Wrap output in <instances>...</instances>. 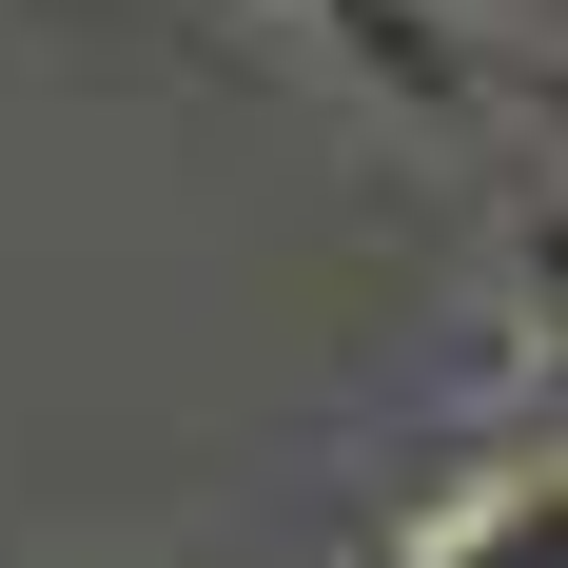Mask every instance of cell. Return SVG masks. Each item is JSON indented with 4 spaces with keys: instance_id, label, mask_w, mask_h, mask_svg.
I'll return each mask as SVG.
<instances>
[{
    "instance_id": "7a4b0ae2",
    "label": "cell",
    "mask_w": 568,
    "mask_h": 568,
    "mask_svg": "<svg viewBox=\"0 0 568 568\" xmlns=\"http://www.w3.org/2000/svg\"><path fill=\"white\" fill-rule=\"evenodd\" d=\"M393 568H549V452H529V470H490V490H470L432 549H393Z\"/></svg>"
},
{
    "instance_id": "6da1fadb",
    "label": "cell",
    "mask_w": 568,
    "mask_h": 568,
    "mask_svg": "<svg viewBox=\"0 0 568 568\" xmlns=\"http://www.w3.org/2000/svg\"><path fill=\"white\" fill-rule=\"evenodd\" d=\"M294 20H314L373 99H412V118H490V99H510V59L470 40L452 0H294Z\"/></svg>"
}]
</instances>
